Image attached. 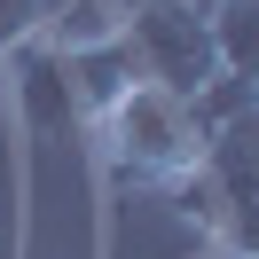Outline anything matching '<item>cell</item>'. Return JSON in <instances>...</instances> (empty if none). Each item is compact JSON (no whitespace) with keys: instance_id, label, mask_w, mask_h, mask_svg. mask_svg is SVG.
I'll use <instances>...</instances> for the list:
<instances>
[{"instance_id":"3957f363","label":"cell","mask_w":259,"mask_h":259,"mask_svg":"<svg viewBox=\"0 0 259 259\" xmlns=\"http://www.w3.org/2000/svg\"><path fill=\"white\" fill-rule=\"evenodd\" d=\"M204 24L228 79H259V0H204Z\"/></svg>"},{"instance_id":"7a4b0ae2","label":"cell","mask_w":259,"mask_h":259,"mask_svg":"<svg viewBox=\"0 0 259 259\" xmlns=\"http://www.w3.org/2000/svg\"><path fill=\"white\" fill-rule=\"evenodd\" d=\"M39 39H48L55 55H95V48H118V39H126V0H48Z\"/></svg>"},{"instance_id":"6da1fadb","label":"cell","mask_w":259,"mask_h":259,"mask_svg":"<svg viewBox=\"0 0 259 259\" xmlns=\"http://www.w3.org/2000/svg\"><path fill=\"white\" fill-rule=\"evenodd\" d=\"M126 55L149 87L165 95H204L212 79H228L220 55H212V24L204 0H126Z\"/></svg>"},{"instance_id":"277c9868","label":"cell","mask_w":259,"mask_h":259,"mask_svg":"<svg viewBox=\"0 0 259 259\" xmlns=\"http://www.w3.org/2000/svg\"><path fill=\"white\" fill-rule=\"evenodd\" d=\"M39 16H48V0H0V55L24 48V39L39 32Z\"/></svg>"}]
</instances>
